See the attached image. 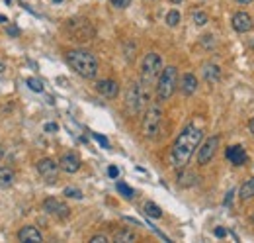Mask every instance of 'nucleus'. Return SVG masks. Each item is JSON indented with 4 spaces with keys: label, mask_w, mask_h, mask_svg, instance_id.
<instances>
[{
    "label": "nucleus",
    "mask_w": 254,
    "mask_h": 243,
    "mask_svg": "<svg viewBox=\"0 0 254 243\" xmlns=\"http://www.w3.org/2000/svg\"><path fill=\"white\" fill-rule=\"evenodd\" d=\"M200 141H202V130L196 128V126H186L182 130V134L178 135V139L174 141V145H172V153H170L172 167H176V169L186 167V163L194 155Z\"/></svg>",
    "instance_id": "f257e3e1"
},
{
    "label": "nucleus",
    "mask_w": 254,
    "mask_h": 243,
    "mask_svg": "<svg viewBox=\"0 0 254 243\" xmlns=\"http://www.w3.org/2000/svg\"><path fill=\"white\" fill-rule=\"evenodd\" d=\"M67 63L71 65V69L75 73H78L84 79H94L98 73V59L94 57V53L86 51V49H73L67 53Z\"/></svg>",
    "instance_id": "f03ea898"
},
{
    "label": "nucleus",
    "mask_w": 254,
    "mask_h": 243,
    "mask_svg": "<svg viewBox=\"0 0 254 243\" xmlns=\"http://www.w3.org/2000/svg\"><path fill=\"white\" fill-rule=\"evenodd\" d=\"M151 100V84L139 81V82H133L127 90V110L131 114H139L145 110V106L149 104Z\"/></svg>",
    "instance_id": "7ed1b4c3"
},
{
    "label": "nucleus",
    "mask_w": 254,
    "mask_h": 243,
    "mask_svg": "<svg viewBox=\"0 0 254 243\" xmlns=\"http://www.w3.org/2000/svg\"><path fill=\"white\" fill-rule=\"evenodd\" d=\"M178 86V69L176 67H162L160 75H158V84H156V92L160 100H168L174 90Z\"/></svg>",
    "instance_id": "20e7f679"
},
{
    "label": "nucleus",
    "mask_w": 254,
    "mask_h": 243,
    "mask_svg": "<svg viewBox=\"0 0 254 243\" xmlns=\"http://www.w3.org/2000/svg\"><path fill=\"white\" fill-rule=\"evenodd\" d=\"M160 122H162V110H160V106L151 104L147 108L145 116H143V124H141L143 135L149 137V139H154L158 135V132H160Z\"/></svg>",
    "instance_id": "39448f33"
},
{
    "label": "nucleus",
    "mask_w": 254,
    "mask_h": 243,
    "mask_svg": "<svg viewBox=\"0 0 254 243\" xmlns=\"http://www.w3.org/2000/svg\"><path fill=\"white\" fill-rule=\"evenodd\" d=\"M162 71V59L158 53H147L143 59V71H141V81L147 84H154Z\"/></svg>",
    "instance_id": "423d86ee"
},
{
    "label": "nucleus",
    "mask_w": 254,
    "mask_h": 243,
    "mask_svg": "<svg viewBox=\"0 0 254 243\" xmlns=\"http://www.w3.org/2000/svg\"><path fill=\"white\" fill-rule=\"evenodd\" d=\"M37 171L41 175V179L49 185H55L57 183V177H59V163H55L53 159H41L37 163Z\"/></svg>",
    "instance_id": "0eeeda50"
},
{
    "label": "nucleus",
    "mask_w": 254,
    "mask_h": 243,
    "mask_svg": "<svg viewBox=\"0 0 254 243\" xmlns=\"http://www.w3.org/2000/svg\"><path fill=\"white\" fill-rule=\"evenodd\" d=\"M217 147H219V137H217V135L205 139V143L202 145V149H200V153H198V163H200V165H207V163L213 159Z\"/></svg>",
    "instance_id": "6e6552de"
},
{
    "label": "nucleus",
    "mask_w": 254,
    "mask_h": 243,
    "mask_svg": "<svg viewBox=\"0 0 254 243\" xmlns=\"http://www.w3.org/2000/svg\"><path fill=\"white\" fill-rule=\"evenodd\" d=\"M43 210H45L47 214L55 216V218H67V216H69V206L63 204V202L57 200V198H47V200L43 202Z\"/></svg>",
    "instance_id": "1a4fd4ad"
},
{
    "label": "nucleus",
    "mask_w": 254,
    "mask_h": 243,
    "mask_svg": "<svg viewBox=\"0 0 254 243\" xmlns=\"http://www.w3.org/2000/svg\"><path fill=\"white\" fill-rule=\"evenodd\" d=\"M225 157L233 163V165H237V167H241V165H245L247 163V151L241 147V145H231V147H227V151H225Z\"/></svg>",
    "instance_id": "9d476101"
},
{
    "label": "nucleus",
    "mask_w": 254,
    "mask_h": 243,
    "mask_svg": "<svg viewBox=\"0 0 254 243\" xmlns=\"http://www.w3.org/2000/svg\"><path fill=\"white\" fill-rule=\"evenodd\" d=\"M59 167L65 171V173H76L80 169V157L76 153H65L59 161Z\"/></svg>",
    "instance_id": "9b49d317"
},
{
    "label": "nucleus",
    "mask_w": 254,
    "mask_h": 243,
    "mask_svg": "<svg viewBox=\"0 0 254 243\" xmlns=\"http://www.w3.org/2000/svg\"><path fill=\"white\" fill-rule=\"evenodd\" d=\"M253 18L247 14V12H237L235 16H233V27L237 29V31H241V33H247V31H251L253 29Z\"/></svg>",
    "instance_id": "f8f14e48"
},
{
    "label": "nucleus",
    "mask_w": 254,
    "mask_h": 243,
    "mask_svg": "<svg viewBox=\"0 0 254 243\" xmlns=\"http://www.w3.org/2000/svg\"><path fill=\"white\" fill-rule=\"evenodd\" d=\"M96 88H98V92H100L102 96H106V98H116V96L120 94V84H118L116 81H110V79L100 81V82L96 84Z\"/></svg>",
    "instance_id": "ddd939ff"
},
{
    "label": "nucleus",
    "mask_w": 254,
    "mask_h": 243,
    "mask_svg": "<svg viewBox=\"0 0 254 243\" xmlns=\"http://www.w3.org/2000/svg\"><path fill=\"white\" fill-rule=\"evenodd\" d=\"M18 240L24 243H41L43 242L39 230L33 228V226H25L24 230H20V232H18Z\"/></svg>",
    "instance_id": "4468645a"
},
{
    "label": "nucleus",
    "mask_w": 254,
    "mask_h": 243,
    "mask_svg": "<svg viewBox=\"0 0 254 243\" xmlns=\"http://www.w3.org/2000/svg\"><path fill=\"white\" fill-rule=\"evenodd\" d=\"M180 90H182V94H186V96L194 94V92L198 90V79H196V75L186 73V75L182 77V81H180Z\"/></svg>",
    "instance_id": "2eb2a0df"
},
{
    "label": "nucleus",
    "mask_w": 254,
    "mask_h": 243,
    "mask_svg": "<svg viewBox=\"0 0 254 243\" xmlns=\"http://www.w3.org/2000/svg\"><path fill=\"white\" fill-rule=\"evenodd\" d=\"M14 179H16V175H14L12 169H8V167H2L0 169V189L12 187L14 185Z\"/></svg>",
    "instance_id": "dca6fc26"
},
{
    "label": "nucleus",
    "mask_w": 254,
    "mask_h": 243,
    "mask_svg": "<svg viewBox=\"0 0 254 243\" xmlns=\"http://www.w3.org/2000/svg\"><path fill=\"white\" fill-rule=\"evenodd\" d=\"M203 75H205V79H207L209 82H217V81L221 79V69H219L217 65H205Z\"/></svg>",
    "instance_id": "f3484780"
},
{
    "label": "nucleus",
    "mask_w": 254,
    "mask_h": 243,
    "mask_svg": "<svg viewBox=\"0 0 254 243\" xmlns=\"http://www.w3.org/2000/svg\"><path fill=\"white\" fill-rule=\"evenodd\" d=\"M239 196H241V200H249V198H254V177L253 179H249L243 187H241V190H239Z\"/></svg>",
    "instance_id": "a211bd4d"
},
{
    "label": "nucleus",
    "mask_w": 254,
    "mask_h": 243,
    "mask_svg": "<svg viewBox=\"0 0 254 243\" xmlns=\"http://www.w3.org/2000/svg\"><path fill=\"white\" fill-rule=\"evenodd\" d=\"M114 242L118 243H133L135 242V234L129 232V230H120L116 236H114Z\"/></svg>",
    "instance_id": "6ab92c4d"
},
{
    "label": "nucleus",
    "mask_w": 254,
    "mask_h": 243,
    "mask_svg": "<svg viewBox=\"0 0 254 243\" xmlns=\"http://www.w3.org/2000/svg\"><path fill=\"white\" fill-rule=\"evenodd\" d=\"M145 212H147V216H151V218H162V210L154 204V202H147L145 204Z\"/></svg>",
    "instance_id": "aec40b11"
},
{
    "label": "nucleus",
    "mask_w": 254,
    "mask_h": 243,
    "mask_svg": "<svg viewBox=\"0 0 254 243\" xmlns=\"http://www.w3.org/2000/svg\"><path fill=\"white\" fill-rule=\"evenodd\" d=\"M166 24H168L170 27L178 26V24H180V12H176V10H170V12L166 14Z\"/></svg>",
    "instance_id": "412c9836"
},
{
    "label": "nucleus",
    "mask_w": 254,
    "mask_h": 243,
    "mask_svg": "<svg viewBox=\"0 0 254 243\" xmlns=\"http://www.w3.org/2000/svg\"><path fill=\"white\" fill-rule=\"evenodd\" d=\"M25 82H27V86H29L33 92H43V82H41L39 79H35V77H29Z\"/></svg>",
    "instance_id": "4be33fe9"
},
{
    "label": "nucleus",
    "mask_w": 254,
    "mask_h": 243,
    "mask_svg": "<svg viewBox=\"0 0 254 243\" xmlns=\"http://www.w3.org/2000/svg\"><path fill=\"white\" fill-rule=\"evenodd\" d=\"M118 192H122L126 198H133L135 196V190L131 187H127L126 183H118Z\"/></svg>",
    "instance_id": "5701e85b"
},
{
    "label": "nucleus",
    "mask_w": 254,
    "mask_h": 243,
    "mask_svg": "<svg viewBox=\"0 0 254 243\" xmlns=\"http://www.w3.org/2000/svg\"><path fill=\"white\" fill-rule=\"evenodd\" d=\"M194 22H196L198 26H205V24L209 22V18H207L205 12H196V14H194Z\"/></svg>",
    "instance_id": "b1692460"
},
{
    "label": "nucleus",
    "mask_w": 254,
    "mask_h": 243,
    "mask_svg": "<svg viewBox=\"0 0 254 243\" xmlns=\"http://www.w3.org/2000/svg\"><path fill=\"white\" fill-rule=\"evenodd\" d=\"M65 196H69V198H76V200H80V198H82V192H80L78 189H73V187H67V189H65Z\"/></svg>",
    "instance_id": "393cba45"
},
{
    "label": "nucleus",
    "mask_w": 254,
    "mask_h": 243,
    "mask_svg": "<svg viewBox=\"0 0 254 243\" xmlns=\"http://www.w3.org/2000/svg\"><path fill=\"white\" fill-rule=\"evenodd\" d=\"M92 135H94V139H96V141H98V143H100L102 147H106V149L110 147V141H108V139H106L104 135H100V134H92Z\"/></svg>",
    "instance_id": "a878e982"
},
{
    "label": "nucleus",
    "mask_w": 254,
    "mask_h": 243,
    "mask_svg": "<svg viewBox=\"0 0 254 243\" xmlns=\"http://www.w3.org/2000/svg\"><path fill=\"white\" fill-rule=\"evenodd\" d=\"M131 4V0H112V6L114 8H120V10H124Z\"/></svg>",
    "instance_id": "bb28decb"
},
{
    "label": "nucleus",
    "mask_w": 254,
    "mask_h": 243,
    "mask_svg": "<svg viewBox=\"0 0 254 243\" xmlns=\"http://www.w3.org/2000/svg\"><path fill=\"white\" fill-rule=\"evenodd\" d=\"M57 130H59V126H57V124H53V122H51V124H45V132H49V134H55Z\"/></svg>",
    "instance_id": "cd10ccee"
},
{
    "label": "nucleus",
    "mask_w": 254,
    "mask_h": 243,
    "mask_svg": "<svg viewBox=\"0 0 254 243\" xmlns=\"http://www.w3.org/2000/svg\"><path fill=\"white\" fill-rule=\"evenodd\" d=\"M108 175H110L112 179H118V177H120V169H118V167H110V169H108Z\"/></svg>",
    "instance_id": "c85d7f7f"
},
{
    "label": "nucleus",
    "mask_w": 254,
    "mask_h": 243,
    "mask_svg": "<svg viewBox=\"0 0 254 243\" xmlns=\"http://www.w3.org/2000/svg\"><path fill=\"white\" fill-rule=\"evenodd\" d=\"M90 243H108V238H106V236H94V238L90 240Z\"/></svg>",
    "instance_id": "c756f323"
},
{
    "label": "nucleus",
    "mask_w": 254,
    "mask_h": 243,
    "mask_svg": "<svg viewBox=\"0 0 254 243\" xmlns=\"http://www.w3.org/2000/svg\"><path fill=\"white\" fill-rule=\"evenodd\" d=\"M8 35H12V37H18V35H20V29H18L16 26H10V27H8Z\"/></svg>",
    "instance_id": "7c9ffc66"
},
{
    "label": "nucleus",
    "mask_w": 254,
    "mask_h": 243,
    "mask_svg": "<svg viewBox=\"0 0 254 243\" xmlns=\"http://www.w3.org/2000/svg\"><path fill=\"white\" fill-rule=\"evenodd\" d=\"M233 198H235V190H229V192H227V196H225V206H229Z\"/></svg>",
    "instance_id": "2f4dec72"
},
{
    "label": "nucleus",
    "mask_w": 254,
    "mask_h": 243,
    "mask_svg": "<svg viewBox=\"0 0 254 243\" xmlns=\"http://www.w3.org/2000/svg\"><path fill=\"white\" fill-rule=\"evenodd\" d=\"M215 236H217V238H225V236H227V230L217 228V230H215Z\"/></svg>",
    "instance_id": "473e14b6"
},
{
    "label": "nucleus",
    "mask_w": 254,
    "mask_h": 243,
    "mask_svg": "<svg viewBox=\"0 0 254 243\" xmlns=\"http://www.w3.org/2000/svg\"><path fill=\"white\" fill-rule=\"evenodd\" d=\"M6 22H8V18H6V16H2V14H0V24H6Z\"/></svg>",
    "instance_id": "72a5a7b5"
},
{
    "label": "nucleus",
    "mask_w": 254,
    "mask_h": 243,
    "mask_svg": "<svg viewBox=\"0 0 254 243\" xmlns=\"http://www.w3.org/2000/svg\"><path fill=\"white\" fill-rule=\"evenodd\" d=\"M237 2H239V4H251L253 0H237Z\"/></svg>",
    "instance_id": "f704fd0d"
},
{
    "label": "nucleus",
    "mask_w": 254,
    "mask_h": 243,
    "mask_svg": "<svg viewBox=\"0 0 254 243\" xmlns=\"http://www.w3.org/2000/svg\"><path fill=\"white\" fill-rule=\"evenodd\" d=\"M2 157H4V147L0 145V161H2Z\"/></svg>",
    "instance_id": "c9c22d12"
},
{
    "label": "nucleus",
    "mask_w": 254,
    "mask_h": 243,
    "mask_svg": "<svg viewBox=\"0 0 254 243\" xmlns=\"http://www.w3.org/2000/svg\"><path fill=\"white\" fill-rule=\"evenodd\" d=\"M249 126H251V132H253V134H254V118H253V120H251V124H249Z\"/></svg>",
    "instance_id": "e433bc0d"
},
{
    "label": "nucleus",
    "mask_w": 254,
    "mask_h": 243,
    "mask_svg": "<svg viewBox=\"0 0 254 243\" xmlns=\"http://www.w3.org/2000/svg\"><path fill=\"white\" fill-rule=\"evenodd\" d=\"M4 69H6V65H4V63H0V73H4Z\"/></svg>",
    "instance_id": "4c0bfd02"
},
{
    "label": "nucleus",
    "mask_w": 254,
    "mask_h": 243,
    "mask_svg": "<svg viewBox=\"0 0 254 243\" xmlns=\"http://www.w3.org/2000/svg\"><path fill=\"white\" fill-rule=\"evenodd\" d=\"M61 2H63V0H53V4H61Z\"/></svg>",
    "instance_id": "58836bf2"
},
{
    "label": "nucleus",
    "mask_w": 254,
    "mask_h": 243,
    "mask_svg": "<svg viewBox=\"0 0 254 243\" xmlns=\"http://www.w3.org/2000/svg\"><path fill=\"white\" fill-rule=\"evenodd\" d=\"M170 2H174V4H178V2H182V0H170Z\"/></svg>",
    "instance_id": "ea45409f"
},
{
    "label": "nucleus",
    "mask_w": 254,
    "mask_h": 243,
    "mask_svg": "<svg viewBox=\"0 0 254 243\" xmlns=\"http://www.w3.org/2000/svg\"><path fill=\"white\" fill-rule=\"evenodd\" d=\"M0 88H2V81H0Z\"/></svg>",
    "instance_id": "a19ab883"
},
{
    "label": "nucleus",
    "mask_w": 254,
    "mask_h": 243,
    "mask_svg": "<svg viewBox=\"0 0 254 243\" xmlns=\"http://www.w3.org/2000/svg\"><path fill=\"white\" fill-rule=\"evenodd\" d=\"M253 222H254V216H253Z\"/></svg>",
    "instance_id": "79ce46f5"
}]
</instances>
